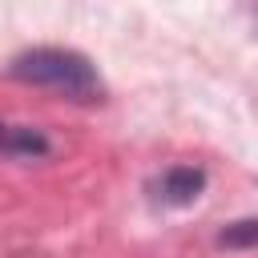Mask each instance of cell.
I'll return each instance as SVG.
<instances>
[{"label":"cell","mask_w":258,"mask_h":258,"mask_svg":"<svg viewBox=\"0 0 258 258\" xmlns=\"http://www.w3.org/2000/svg\"><path fill=\"white\" fill-rule=\"evenodd\" d=\"M12 77L24 81V85H36V89H48L56 97H69V101H101L105 97V85H101L97 69L73 48L20 52L12 60Z\"/></svg>","instance_id":"6da1fadb"},{"label":"cell","mask_w":258,"mask_h":258,"mask_svg":"<svg viewBox=\"0 0 258 258\" xmlns=\"http://www.w3.org/2000/svg\"><path fill=\"white\" fill-rule=\"evenodd\" d=\"M202 185H206V173L202 169H194V165H177V169H169L161 181H157V198L161 202H169V206H185V202H194L198 194H202Z\"/></svg>","instance_id":"7a4b0ae2"},{"label":"cell","mask_w":258,"mask_h":258,"mask_svg":"<svg viewBox=\"0 0 258 258\" xmlns=\"http://www.w3.org/2000/svg\"><path fill=\"white\" fill-rule=\"evenodd\" d=\"M222 246H258V222H234L226 234H222Z\"/></svg>","instance_id":"3957f363"},{"label":"cell","mask_w":258,"mask_h":258,"mask_svg":"<svg viewBox=\"0 0 258 258\" xmlns=\"http://www.w3.org/2000/svg\"><path fill=\"white\" fill-rule=\"evenodd\" d=\"M0 141H4V133H0Z\"/></svg>","instance_id":"277c9868"}]
</instances>
